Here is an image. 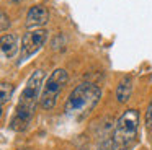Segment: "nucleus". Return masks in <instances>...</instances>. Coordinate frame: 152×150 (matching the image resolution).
<instances>
[{
    "label": "nucleus",
    "instance_id": "obj_3",
    "mask_svg": "<svg viewBox=\"0 0 152 150\" xmlns=\"http://www.w3.org/2000/svg\"><path fill=\"white\" fill-rule=\"evenodd\" d=\"M139 130V113L137 109H128L118 117L113 134V140L118 147H126L134 142Z\"/></svg>",
    "mask_w": 152,
    "mask_h": 150
},
{
    "label": "nucleus",
    "instance_id": "obj_15",
    "mask_svg": "<svg viewBox=\"0 0 152 150\" xmlns=\"http://www.w3.org/2000/svg\"><path fill=\"white\" fill-rule=\"evenodd\" d=\"M116 150H128V149H124V147H119V149H116Z\"/></svg>",
    "mask_w": 152,
    "mask_h": 150
},
{
    "label": "nucleus",
    "instance_id": "obj_5",
    "mask_svg": "<svg viewBox=\"0 0 152 150\" xmlns=\"http://www.w3.org/2000/svg\"><path fill=\"white\" fill-rule=\"evenodd\" d=\"M48 41V31L46 29H31V31L25 33L21 38V54L18 65L21 62L28 60L31 55H34Z\"/></svg>",
    "mask_w": 152,
    "mask_h": 150
},
{
    "label": "nucleus",
    "instance_id": "obj_6",
    "mask_svg": "<svg viewBox=\"0 0 152 150\" xmlns=\"http://www.w3.org/2000/svg\"><path fill=\"white\" fill-rule=\"evenodd\" d=\"M49 21V12L46 10V7L43 5H34L28 10L26 13V28L30 29H38L39 26L46 25Z\"/></svg>",
    "mask_w": 152,
    "mask_h": 150
},
{
    "label": "nucleus",
    "instance_id": "obj_4",
    "mask_svg": "<svg viewBox=\"0 0 152 150\" xmlns=\"http://www.w3.org/2000/svg\"><path fill=\"white\" fill-rule=\"evenodd\" d=\"M67 78H69V75H67V72L64 68H56L48 77L46 83L43 87V91H41V98H39V104L43 109L49 111L56 106L57 98H59L61 91L64 90V87L67 83Z\"/></svg>",
    "mask_w": 152,
    "mask_h": 150
},
{
    "label": "nucleus",
    "instance_id": "obj_1",
    "mask_svg": "<svg viewBox=\"0 0 152 150\" xmlns=\"http://www.w3.org/2000/svg\"><path fill=\"white\" fill-rule=\"evenodd\" d=\"M43 82H44V72L41 68L34 70L30 75L26 85H25L23 93H21L20 103L17 106V113H15V116L10 121L12 130H15V132H23V130H26L30 127L36 101L41 98V91H43V87H44Z\"/></svg>",
    "mask_w": 152,
    "mask_h": 150
},
{
    "label": "nucleus",
    "instance_id": "obj_2",
    "mask_svg": "<svg viewBox=\"0 0 152 150\" xmlns=\"http://www.w3.org/2000/svg\"><path fill=\"white\" fill-rule=\"evenodd\" d=\"M102 98V90L90 82H83L74 88L66 103V113L72 117H83L92 113Z\"/></svg>",
    "mask_w": 152,
    "mask_h": 150
},
{
    "label": "nucleus",
    "instance_id": "obj_12",
    "mask_svg": "<svg viewBox=\"0 0 152 150\" xmlns=\"http://www.w3.org/2000/svg\"><path fill=\"white\" fill-rule=\"evenodd\" d=\"M2 31H7L8 29V26H10V18L7 16V13L5 12H2Z\"/></svg>",
    "mask_w": 152,
    "mask_h": 150
},
{
    "label": "nucleus",
    "instance_id": "obj_7",
    "mask_svg": "<svg viewBox=\"0 0 152 150\" xmlns=\"http://www.w3.org/2000/svg\"><path fill=\"white\" fill-rule=\"evenodd\" d=\"M2 57L4 59H12L20 49V42H18V36L13 33L8 34H2Z\"/></svg>",
    "mask_w": 152,
    "mask_h": 150
},
{
    "label": "nucleus",
    "instance_id": "obj_9",
    "mask_svg": "<svg viewBox=\"0 0 152 150\" xmlns=\"http://www.w3.org/2000/svg\"><path fill=\"white\" fill-rule=\"evenodd\" d=\"M0 90H2V106H5L12 100V96H13V85L7 83V82H2Z\"/></svg>",
    "mask_w": 152,
    "mask_h": 150
},
{
    "label": "nucleus",
    "instance_id": "obj_10",
    "mask_svg": "<svg viewBox=\"0 0 152 150\" xmlns=\"http://www.w3.org/2000/svg\"><path fill=\"white\" fill-rule=\"evenodd\" d=\"M145 126H147V129H152V103L149 104L147 111H145Z\"/></svg>",
    "mask_w": 152,
    "mask_h": 150
},
{
    "label": "nucleus",
    "instance_id": "obj_14",
    "mask_svg": "<svg viewBox=\"0 0 152 150\" xmlns=\"http://www.w3.org/2000/svg\"><path fill=\"white\" fill-rule=\"evenodd\" d=\"M18 150H33V149H28V147H25V149H18Z\"/></svg>",
    "mask_w": 152,
    "mask_h": 150
},
{
    "label": "nucleus",
    "instance_id": "obj_11",
    "mask_svg": "<svg viewBox=\"0 0 152 150\" xmlns=\"http://www.w3.org/2000/svg\"><path fill=\"white\" fill-rule=\"evenodd\" d=\"M115 145H116L115 140L110 139V140H105V142H103V143H102V145H100L96 150H113V149H115Z\"/></svg>",
    "mask_w": 152,
    "mask_h": 150
},
{
    "label": "nucleus",
    "instance_id": "obj_13",
    "mask_svg": "<svg viewBox=\"0 0 152 150\" xmlns=\"http://www.w3.org/2000/svg\"><path fill=\"white\" fill-rule=\"evenodd\" d=\"M149 137H151V143H152V129H149Z\"/></svg>",
    "mask_w": 152,
    "mask_h": 150
},
{
    "label": "nucleus",
    "instance_id": "obj_8",
    "mask_svg": "<svg viewBox=\"0 0 152 150\" xmlns=\"http://www.w3.org/2000/svg\"><path fill=\"white\" fill-rule=\"evenodd\" d=\"M131 93H132V80L128 75V77H123L119 80V83L116 85V91H115L116 101L118 103H126L131 98Z\"/></svg>",
    "mask_w": 152,
    "mask_h": 150
}]
</instances>
